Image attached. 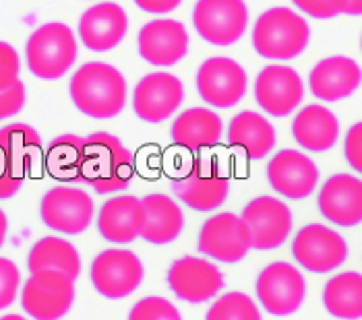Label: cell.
I'll return each instance as SVG.
<instances>
[{
  "mask_svg": "<svg viewBox=\"0 0 362 320\" xmlns=\"http://www.w3.org/2000/svg\"><path fill=\"white\" fill-rule=\"evenodd\" d=\"M25 104H28V91L21 79L15 81L6 89H0V122L23 112Z\"/></svg>",
  "mask_w": 362,
  "mask_h": 320,
  "instance_id": "8d00e7d4",
  "label": "cell"
},
{
  "mask_svg": "<svg viewBox=\"0 0 362 320\" xmlns=\"http://www.w3.org/2000/svg\"><path fill=\"white\" fill-rule=\"evenodd\" d=\"M197 250L223 265H236L251 252V238L240 215L222 211L203 221L197 238Z\"/></svg>",
  "mask_w": 362,
  "mask_h": 320,
  "instance_id": "9a60e30c",
  "label": "cell"
},
{
  "mask_svg": "<svg viewBox=\"0 0 362 320\" xmlns=\"http://www.w3.org/2000/svg\"><path fill=\"white\" fill-rule=\"evenodd\" d=\"M6 236H8V217H6V213L0 209V248L4 246Z\"/></svg>",
  "mask_w": 362,
  "mask_h": 320,
  "instance_id": "b9f144b4",
  "label": "cell"
},
{
  "mask_svg": "<svg viewBox=\"0 0 362 320\" xmlns=\"http://www.w3.org/2000/svg\"><path fill=\"white\" fill-rule=\"evenodd\" d=\"M127 320H182V314L166 297L147 295L133 304Z\"/></svg>",
  "mask_w": 362,
  "mask_h": 320,
  "instance_id": "d6a6232c",
  "label": "cell"
},
{
  "mask_svg": "<svg viewBox=\"0 0 362 320\" xmlns=\"http://www.w3.org/2000/svg\"><path fill=\"white\" fill-rule=\"evenodd\" d=\"M93 196L81 186L58 184L40 201L42 223L62 236H79L87 232L95 217Z\"/></svg>",
  "mask_w": 362,
  "mask_h": 320,
  "instance_id": "9c48e42d",
  "label": "cell"
},
{
  "mask_svg": "<svg viewBox=\"0 0 362 320\" xmlns=\"http://www.w3.org/2000/svg\"><path fill=\"white\" fill-rule=\"evenodd\" d=\"M223 136V120L211 107H189L180 112L170 126L174 145L187 151H203L216 147Z\"/></svg>",
  "mask_w": 362,
  "mask_h": 320,
  "instance_id": "484cf974",
  "label": "cell"
},
{
  "mask_svg": "<svg viewBox=\"0 0 362 320\" xmlns=\"http://www.w3.org/2000/svg\"><path fill=\"white\" fill-rule=\"evenodd\" d=\"M168 288L172 294L189 304H205L223 292L226 279L216 263L201 256H180L166 273Z\"/></svg>",
  "mask_w": 362,
  "mask_h": 320,
  "instance_id": "2e32d148",
  "label": "cell"
},
{
  "mask_svg": "<svg viewBox=\"0 0 362 320\" xmlns=\"http://www.w3.org/2000/svg\"><path fill=\"white\" fill-rule=\"evenodd\" d=\"M0 151L29 174L44 158V143L31 124L11 122L0 129Z\"/></svg>",
  "mask_w": 362,
  "mask_h": 320,
  "instance_id": "f546056e",
  "label": "cell"
},
{
  "mask_svg": "<svg viewBox=\"0 0 362 320\" xmlns=\"http://www.w3.org/2000/svg\"><path fill=\"white\" fill-rule=\"evenodd\" d=\"M77 35L66 23L50 21L31 31L25 42V64L42 81L62 79L77 62Z\"/></svg>",
  "mask_w": 362,
  "mask_h": 320,
  "instance_id": "277c9868",
  "label": "cell"
},
{
  "mask_svg": "<svg viewBox=\"0 0 362 320\" xmlns=\"http://www.w3.org/2000/svg\"><path fill=\"white\" fill-rule=\"evenodd\" d=\"M21 292V271L11 261L0 256V310L15 304Z\"/></svg>",
  "mask_w": 362,
  "mask_h": 320,
  "instance_id": "836d02e7",
  "label": "cell"
},
{
  "mask_svg": "<svg viewBox=\"0 0 362 320\" xmlns=\"http://www.w3.org/2000/svg\"><path fill=\"white\" fill-rule=\"evenodd\" d=\"M361 85V64L344 54L319 60L308 73V91L323 104H335L354 95Z\"/></svg>",
  "mask_w": 362,
  "mask_h": 320,
  "instance_id": "d6986e66",
  "label": "cell"
},
{
  "mask_svg": "<svg viewBox=\"0 0 362 320\" xmlns=\"http://www.w3.org/2000/svg\"><path fill=\"white\" fill-rule=\"evenodd\" d=\"M85 138L77 134H60L46 147L44 161L50 176L62 182H79L83 167Z\"/></svg>",
  "mask_w": 362,
  "mask_h": 320,
  "instance_id": "4dcf8cb0",
  "label": "cell"
},
{
  "mask_svg": "<svg viewBox=\"0 0 362 320\" xmlns=\"http://www.w3.org/2000/svg\"><path fill=\"white\" fill-rule=\"evenodd\" d=\"M265 174L272 190L288 201L308 198L317 190L321 178L317 163L298 149L276 151L267 161Z\"/></svg>",
  "mask_w": 362,
  "mask_h": 320,
  "instance_id": "e0dca14e",
  "label": "cell"
},
{
  "mask_svg": "<svg viewBox=\"0 0 362 320\" xmlns=\"http://www.w3.org/2000/svg\"><path fill=\"white\" fill-rule=\"evenodd\" d=\"M89 279L98 294L106 300H124L135 294L145 279V267L129 248L102 250L89 267Z\"/></svg>",
  "mask_w": 362,
  "mask_h": 320,
  "instance_id": "30bf717a",
  "label": "cell"
},
{
  "mask_svg": "<svg viewBox=\"0 0 362 320\" xmlns=\"http://www.w3.org/2000/svg\"><path fill=\"white\" fill-rule=\"evenodd\" d=\"M137 50L141 58L151 66H174L189 52V31L180 21L153 19L139 29Z\"/></svg>",
  "mask_w": 362,
  "mask_h": 320,
  "instance_id": "44dd1931",
  "label": "cell"
},
{
  "mask_svg": "<svg viewBox=\"0 0 362 320\" xmlns=\"http://www.w3.org/2000/svg\"><path fill=\"white\" fill-rule=\"evenodd\" d=\"M255 52L272 62H288L308 48L310 25L296 8L272 6L257 17L251 29Z\"/></svg>",
  "mask_w": 362,
  "mask_h": 320,
  "instance_id": "3957f363",
  "label": "cell"
},
{
  "mask_svg": "<svg viewBox=\"0 0 362 320\" xmlns=\"http://www.w3.org/2000/svg\"><path fill=\"white\" fill-rule=\"evenodd\" d=\"M344 15H350V17H362V0H348Z\"/></svg>",
  "mask_w": 362,
  "mask_h": 320,
  "instance_id": "60d3db41",
  "label": "cell"
},
{
  "mask_svg": "<svg viewBox=\"0 0 362 320\" xmlns=\"http://www.w3.org/2000/svg\"><path fill=\"white\" fill-rule=\"evenodd\" d=\"M133 2L143 13H149V15H168V13H174L182 4V0H133Z\"/></svg>",
  "mask_w": 362,
  "mask_h": 320,
  "instance_id": "ab89813d",
  "label": "cell"
},
{
  "mask_svg": "<svg viewBox=\"0 0 362 320\" xmlns=\"http://www.w3.org/2000/svg\"><path fill=\"white\" fill-rule=\"evenodd\" d=\"M323 306L337 320H362V273L341 271L327 279Z\"/></svg>",
  "mask_w": 362,
  "mask_h": 320,
  "instance_id": "f1b7e54d",
  "label": "cell"
},
{
  "mask_svg": "<svg viewBox=\"0 0 362 320\" xmlns=\"http://www.w3.org/2000/svg\"><path fill=\"white\" fill-rule=\"evenodd\" d=\"M305 81L296 69L288 64H267L259 71L252 83V95L257 106L267 116H292L305 100Z\"/></svg>",
  "mask_w": 362,
  "mask_h": 320,
  "instance_id": "5bb4252c",
  "label": "cell"
},
{
  "mask_svg": "<svg viewBox=\"0 0 362 320\" xmlns=\"http://www.w3.org/2000/svg\"><path fill=\"white\" fill-rule=\"evenodd\" d=\"M292 4L300 15L317 21H327L344 15L348 0H292Z\"/></svg>",
  "mask_w": 362,
  "mask_h": 320,
  "instance_id": "e575fe53",
  "label": "cell"
},
{
  "mask_svg": "<svg viewBox=\"0 0 362 320\" xmlns=\"http://www.w3.org/2000/svg\"><path fill=\"white\" fill-rule=\"evenodd\" d=\"M193 27L211 46H234L249 29V6L245 0H197Z\"/></svg>",
  "mask_w": 362,
  "mask_h": 320,
  "instance_id": "8fae6325",
  "label": "cell"
},
{
  "mask_svg": "<svg viewBox=\"0 0 362 320\" xmlns=\"http://www.w3.org/2000/svg\"><path fill=\"white\" fill-rule=\"evenodd\" d=\"M75 279L60 271H37L29 273L21 283L19 302L23 312L31 320L64 319L75 304Z\"/></svg>",
  "mask_w": 362,
  "mask_h": 320,
  "instance_id": "52a82bcc",
  "label": "cell"
},
{
  "mask_svg": "<svg viewBox=\"0 0 362 320\" xmlns=\"http://www.w3.org/2000/svg\"><path fill=\"white\" fill-rule=\"evenodd\" d=\"M83 167L77 184L89 186L95 194H118L133 180V153L110 133H91L83 136Z\"/></svg>",
  "mask_w": 362,
  "mask_h": 320,
  "instance_id": "7a4b0ae2",
  "label": "cell"
},
{
  "mask_svg": "<svg viewBox=\"0 0 362 320\" xmlns=\"http://www.w3.org/2000/svg\"><path fill=\"white\" fill-rule=\"evenodd\" d=\"M79 42L91 52H110L129 33L127 11L116 2H98L85 8L79 19Z\"/></svg>",
  "mask_w": 362,
  "mask_h": 320,
  "instance_id": "7402d4cb",
  "label": "cell"
},
{
  "mask_svg": "<svg viewBox=\"0 0 362 320\" xmlns=\"http://www.w3.org/2000/svg\"><path fill=\"white\" fill-rule=\"evenodd\" d=\"M185 102V85L172 73H149L135 85L131 104L135 116L149 122L160 124L172 118Z\"/></svg>",
  "mask_w": 362,
  "mask_h": 320,
  "instance_id": "ac0fdd59",
  "label": "cell"
},
{
  "mask_svg": "<svg viewBox=\"0 0 362 320\" xmlns=\"http://www.w3.org/2000/svg\"><path fill=\"white\" fill-rule=\"evenodd\" d=\"M73 106L95 120L116 118L129 100V83L124 75L108 62H85L69 81Z\"/></svg>",
  "mask_w": 362,
  "mask_h": 320,
  "instance_id": "6da1fadb",
  "label": "cell"
},
{
  "mask_svg": "<svg viewBox=\"0 0 362 320\" xmlns=\"http://www.w3.org/2000/svg\"><path fill=\"white\" fill-rule=\"evenodd\" d=\"M143 207L135 194H116L102 203L95 213V227L110 244H133L141 236Z\"/></svg>",
  "mask_w": 362,
  "mask_h": 320,
  "instance_id": "603a6c76",
  "label": "cell"
},
{
  "mask_svg": "<svg viewBox=\"0 0 362 320\" xmlns=\"http://www.w3.org/2000/svg\"><path fill=\"white\" fill-rule=\"evenodd\" d=\"M172 196L197 213L218 211L230 196V174L214 155H199L189 170L172 180Z\"/></svg>",
  "mask_w": 362,
  "mask_h": 320,
  "instance_id": "5b68a950",
  "label": "cell"
},
{
  "mask_svg": "<svg viewBox=\"0 0 362 320\" xmlns=\"http://www.w3.org/2000/svg\"><path fill=\"white\" fill-rule=\"evenodd\" d=\"M361 50H362V35H361Z\"/></svg>",
  "mask_w": 362,
  "mask_h": 320,
  "instance_id": "ee69618b",
  "label": "cell"
},
{
  "mask_svg": "<svg viewBox=\"0 0 362 320\" xmlns=\"http://www.w3.org/2000/svg\"><path fill=\"white\" fill-rule=\"evenodd\" d=\"M205 320H263V314L249 294L226 292L214 297Z\"/></svg>",
  "mask_w": 362,
  "mask_h": 320,
  "instance_id": "1f68e13d",
  "label": "cell"
},
{
  "mask_svg": "<svg viewBox=\"0 0 362 320\" xmlns=\"http://www.w3.org/2000/svg\"><path fill=\"white\" fill-rule=\"evenodd\" d=\"M28 271H60L71 279H79L83 263L75 244L60 236H44L31 246L28 254Z\"/></svg>",
  "mask_w": 362,
  "mask_h": 320,
  "instance_id": "83f0119b",
  "label": "cell"
},
{
  "mask_svg": "<svg viewBox=\"0 0 362 320\" xmlns=\"http://www.w3.org/2000/svg\"><path fill=\"white\" fill-rule=\"evenodd\" d=\"M141 207L143 225L139 238L153 246H166L180 238L185 230V213L174 196L153 192L141 198Z\"/></svg>",
  "mask_w": 362,
  "mask_h": 320,
  "instance_id": "d4e9b609",
  "label": "cell"
},
{
  "mask_svg": "<svg viewBox=\"0 0 362 320\" xmlns=\"http://www.w3.org/2000/svg\"><path fill=\"white\" fill-rule=\"evenodd\" d=\"M240 219L249 232L251 248L263 252L284 246L292 236L294 227V215L288 203L272 194H261L251 198L243 207Z\"/></svg>",
  "mask_w": 362,
  "mask_h": 320,
  "instance_id": "7c38bea8",
  "label": "cell"
},
{
  "mask_svg": "<svg viewBox=\"0 0 362 320\" xmlns=\"http://www.w3.org/2000/svg\"><path fill=\"white\" fill-rule=\"evenodd\" d=\"M0 320H29V319L21 316V314H4V316H0Z\"/></svg>",
  "mask_w": 362,
  "mask_h": 320,
  "instance_id": "7bdbcfd3",
  "label": "cell"
},
{
  "mask_svg": "<svg viewBox=\"0 0 362 320\" xmlns=\"http://www.w3.org/2000/svg\"><path fill=\"white\" fill-rule=\"evenodd\" d=\"M339 120L323 104H308L296 109L292 120V136L300 149L308 153H325L339 141Z\"/></svg>",
  "mask_w": 362,
  "mask_h": 320,
  "instance_id": "cb8c5ba5",
  "label": "cell"
},
{
  "mask_svg": "<svg viewBox=\"0 0 362 320\" xmlns=\"http://www.w3.org/2000/svg\"><path fill=\"white\" fill-rule=\"evenodd\" d=\"M255 295L261 310L267 314L279 319L292 316L303 308L307 300V279L296 265L276 261L261 268L257 275Z\"/></svg>",
  "mask_w": 362,
  "mask_h": 320,
  "instance_id": "8992f818",
  "label": "cell"
},
{
  "mask_svg": "<svg viewBox=\"0 0 362 320\" xmlns=\"http://www.w3.org/2000/svg\"><path fill=\"white\" fill-rule=\"evenodd\" d=\"M290 252L300 268L315 275H327L348 261L350 248L334 227L325 223H307L294 234Z\"/></svg>",
  "mask_w": 362,
  "mask_h": 320,
  "instance_id": "ba28073f",
  "label": "cell"
},
{
  "mask_svg": "<svg viewBox=\"0 0 362 320\" xmlns=\"http://www.w3.org/2000/svg\"><path fill=\"white\" fill-rule=\"evenodd\" d=\"M344 158L362 178V120L354 122L344 136Z\"/></svg>",
  "mask_w": 362,
  "mask_h": 320,
  "instance_id": "f35d334b",
  "label": "cell"
},
{
  "mask_svg": "<svg viewBox=\"0 0 362 320\" xmlns=\"http://www.w3.org/2000/svg\"><path fill=\"white\" fill-rule=\"evenodd\" d=\"M317 207L325 221L337 227L362 223V178L354 174L329 176L317 194Z\"/></svg>",
  "mask_w": 362,
  "mask_h": 320,
  "instance_id": "ffe728a7",
  "label": "cell"
},
{
  "mask_svg": "<svg viewBox=\"0 0 362 320\" xmlns=\"http://www.w3.org/2000/svg\"><path fill=\"white\" fill-rule=\"evenodd\" d=\"M230 147L240 149L249 160H265L278 145V133L274 124L259 112H238L226 131Z\"/></svg>",
  "mask_w": 362,
  "mask_h": 320,
  "instance_id": "4316f807",
  "label": "cell"
},
{
  "mask_svg": "<svg viewBox=\"0 0 362 320\" xmlns=\"http://www.w3.org/2000/svg\"><path fill=\"white\" fill-rule=\"evenodd\" d=\"M19 73H21L19 52L8 42H0V89H6L15 81H19Z\"/></svg>",
  "mask_w": 362,
  "mask_h": 320,
  "instance_id": "74e56055",
  "label": "cell"
},
{
  "mask_svg": "<svg viewBox=\"0 0 362 320\" xmlns=\"http://www.w3.org/2000/svg\"><path fill=\"white\" fill-rule=\"evenodd\" d=\"M197 93L209 107L238 106L249 89V77L240 62L228 56H211L201 62L195 77Z\"/></svg>",
  "mask_w": 362,
  "mask_h": 320,
  "instance_id": "4fadbf2b",
  "label": "cell"
},
{
  "mask_svg": "<svg viewBox=\"0 0 362 320\" xmlns=\"http://www.w3.org/2000/svg\"><path fill=\"white\" fill-rule=\"evenodd\" d=\"M28 178V172L0 151V201L13 198Z\"/></svg>",
  "mask_w": 362,
  "mask_h": 320,
  "instance_id": "d590c367",
  "label": "cell"
}]
</instances>
